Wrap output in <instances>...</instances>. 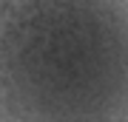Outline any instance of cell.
I'll return each instance as SVG.
<instances>
[{
	"mask_svg": "<svg viewBox=\"0 0 128 122\" xmlns=\"http://www.w3.org/2000/svg\"><path fill=\"white\" fill-rule=\"evenodd\" d=\"M0 122H128V0H0Z\"/></svg>",
	"mask_w": 128,
	"mask_h": 122,
	"instance_id": "cell-1",
	"label": "cell"
}]
</instances>
